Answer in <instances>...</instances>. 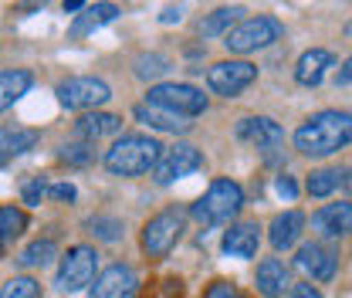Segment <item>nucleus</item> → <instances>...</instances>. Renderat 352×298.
<instances>
[{
    "mask_svg": "<svg viewBox=\"0 0 352 298\" xmlns=\"http://www.w3.org/2000/svg\"><path fill=\"white\" fill-rule=\"evenodd\" d=\"M349 142H352V116L349 112H339V109L315 112L295 132V149L302 156H311V160L332 156V153L346 149Z\"/></svg>",
    "mask_w": 352,
    "mask_h": 298,
    "instance_id": "obj_1",
    "label": "nucleus"
},
{
    "mask_svg": "<svg viewBox=\"0 0 352 298\" xmlns=\"http://www.w3.org/2000/svg\"><path fill=\"white\" fill-rule=\"evenodd\" d=\"M163 146L160 139L153 136H139V132H129L122 139L112 142V149L105 153V170L112 176H142V173H153L156 163L163 160Z\"/></svg>",
    "mask_w": 352,
    "mask_h": 298,
    "instance_id": "obj_2",
    "label": "nucleus"
},
{
    "mask_svg": "<svg viewBox=\"0 0 352 298\" xmlns=\"http://www.w3.org/2000/svg\"><path fill=\"white\" fill-rule=\"evenodd\" d=\"M244 211V190L234 180H214L207 187V193L190 207L193 220H200L204 227H217V224H230L237 213Z\"/></svg>",
    "mask_w": 352,
    "mask_h": 298,
    "instance_id": "obj_3",
    "label": "nucleus"
},
{
    "mask_svg": "<svg viewBox=\"0 0 352 298\" xmlns=\"http://www.w3.org/2000/svg\"><path fill=\"white\" fill-rule=\"evenodd\" d=\"M95 271H98V251L88 248V244H72V248L61 255V261H58L54 288L65 292V295L85 292L88 285L95 281Z\"/></svg>",
    "mask_w": 352,
    "mask_h": 298,
    "instance_id": "obj_4",
    "label": "nucleus"
},
{
    "mask_svg": "<svg viewBox=\"0 0 352 298\" xmlns=\"http://www.w3.org/2000/svg\"><path fill=\"white\" fill-rule=\"evenodd\" d=\"M281 38H285V24L271 14H258V17H244L223 38V44H227L230 54H251V51H261V47L281 41Z\"/></svg>",
    "mask_w": 352,
    "mask_h": 298,
    "instance_id": "obj_5",
    "label": "nucleus"
},
{
    "mask_svg": "<svg viewBox=\"0 0 352 298\" xmlns=\"http://www.w3.org/2000/svg\"><path fill=\"white\" fill-rule=\"evenodd\" d=\"M183 220H186V211H179V207H166L156 217H149L146 227H142V237H139L146 257L160 261V257L170 255L179 241V234H183Z\"/></svg>",
    "mask_w": 352,
    "mask_h": 298,
    "instance_id": "obj_6",
    "label": "nucleus"
},
{
    "mask_svg": "<svg viewBox=\"0 0 352 298\" xmlns=\"http://www.w3.org/2000/svg\"><path fill=\"white\" fill-rule=\"evenodd\" d=\"M146 102H149V105H160V109H166V112H176V116H183V119L207 112V95H204L200 88H193L190 82H163V85H153L146 92Z\"/></svg>",
    "mask_w": 352,
    "mask_h": 298,
    "instance_id": "obj_7",
    "label": "nucleus"
},
{
    "mask_svg": "<svg viewBox=\"0 0 352 298\" xmlns=\"http://www.w3.org/2000/svg\"><path fill=\"white\" fill-rule=\"evenodd\" d=\"M58 102L72 112H88V109H98L112 98V88L105 85L102 78H91V75H78V78H65L61 85L54 88Z\"/></svg>",
    "mask_w": 352,
    "mask_h": 298,
    "instance_id": "obj_8",
    "label": "nucleus"
},
{
    "mask_svg": "<svg viewBox=\"0 0 352 298\" xmlns=\"http://www.w3.org/2000/svg\"><path fill=\"white\" fill-rule=\"evenodd\" d=\"M254 82H258V65H251V61H217L207 72V85L214 88L217 95H223V98L241 95Z\"/></svg>",
    "mask_w": 352,
    "mask_h": 298,
    "instance_id": "obj_9",
    "label": "nucleus"
},
{
    "mask_svg": "<svg viewBox=\"0 0 352 298\" xmlns=\"http://www.w3.org/2000/svg\"><path fill=\"white\" fill-rule=\"evenodd\" d=\"M295 268L308 275L311 281H332L336 268H339V248L325 244V241H308L295 255Z\"/></svg>",
    "mask_w": 352,
    "mask_h": 298,
    "instance_id": "obj_10",
    "label": "nucleus"
},
{
    "mask_svg": "<svg viewBox=\"0 0 352 298\" xmlns=\"http://www.w3.org/2000/svg\"><path fill=\"white\" fill-rule=\"evenodd\" d=\"M204 167V156H200V149L197 146H186V142H179L173 149H166L163 153V160L156 163V170H153V180H156V187H170L176 180H183V176H190V173H197Z\"/></svg>",
    "mask_w": 352,
    "mask_h": 298,
    "instance_id": "obj_11",
    "label": "nucleus"
},
{
    "mask_svg": "<svg viewBox=\"0 0 352 298\" xmlns=\"http://www.w3.org/2000/svg\"><path fill=\"white\" fill-rule=\"evenodd\" d=\"M139 292V275L129 264H109L95 275V285L88 288V298H132Z\"/></svg>",
    "mask_w": 352,
    "mask_h": 298,
    "instance_id": "obj_12",
    "label": "nucleus"
},
{
    "mask_svg": "<svg viewBox=\"0 0 352 298\" xmlns=\"http://www.w3.org/2000/svg\"><path fill=\"white\" fill-rule=\"evenodd\" d=\"M237 139H244V142H251V146H258L261 153H274V149H281L285 146V129L278 126L274 119H267V116H248V119H241L237 123Z\"/></svg>",
    "mask_w": 352,
    "mask_h": 298,
    "instance_id": "obj_13",
    "label": "nucleus"
},
{
    "mask_svg": "<svg viewBox=\"0 0 352 298\" xmlns=\"http://www.w3.org/2000/svg\"><path fill=\"white\" fill-rule=\"evenodd\" d=\"M258 244H261V224L258 220H237V224H230V231H223L220 251L227 257H237V261H251L258 255Z\"/></svg>",
    "mask_w": 352,
    "mask_h": 298,
    "instance_id": "obj_14",
    "label": "nucleus"
},
{
    "mask_svg": "<svg viewBox=\"0 0 352 298\" xmlns=\"http://www.w3.org/2000/svg\"><path fill=\"white\" fill-rule=\"evenodd\" d=\"M311 227H315V234H318L325 244H332V241L346 237V234L352 231V204L349 200L325 204L322 211L311 213Z\"/></svg>",
    "mask_w": 352,
    "mask_h": 298,
    "instance_id": "obj_15",
    "label": "nucleus"
},
{
    "mask_svg": "<svg viewBox=\"0 0 352 298\" xmlns=\"http://www.w3.org/2000/svg\"><path fill=\"white\" fill-rule=\"evenodd\" d=\"M254 285L264 298H285L295 285H292V271L285 268V261L278 257H264L258 264V275H254Z\"/></svg>",
    "mask_w": 352,
    "mask_h": 298,
    "instance_id": "obj_16",
    "label": "nucleus"
},
{
    "mask_svg": "<svg viewBox=\"0 0 352 298\" xmlns=\"http://www.w3.org/2000/svg\"><path fill=\"white\" fill-rule=\"evenodd\" d=\"M329 68H336V54L332 51H325V47H311L305 51L302 58H298V65H295V82L298 85H322V78H325V72Z\"/></svg>",
    "mask_w": 352,
    "mask_h": 298,
    "instance_id": "obj_17",
    "label": "nucleus"
},
{
    "mask_svg": "<svg viewBox=\"0 0 352 298\" xmlns=\"http://www.w3.org/2000/svg\"><path fill=\"white\" fill-rule=\"evenodd\" d=\"M302 231H305V213L302 211H285L278 213L274 220H271V248L274 251H288V248H295L298 244V237H302Z\"/></svg>",
    "mask_w": 352,
    "mask_h": 298,
    "instance_id": "obj_18",
    "label": "nucleus"
},
{
    "mask_svg": "<svg viewBox=\"0 0 352 298\" xmlns=\"http://www.w3.org/2000/svg\"><path fill=\"white\" fill-rule=\"evenodd\" d=\"M119 129H122V119H119V116H112V112H88V116H82V119L75 123V139L95 146L102 136H116Z\"/></svg>",
    "mask_w": 352,
    "mask_h": 298,
    "instance_id": "obj_19",
    "label": "nucleus"
},
{
    "mask_svg": "<svg viewBox=\"0 0 352 298\" xmlns=\"http://www.w3.org/2000/svg\"><path fill=\"white\" fill-rule=\"evenodd\" d=\"M132 116H135L142 126L156 129V132H186V129H190V123H186L183 116L166 112V109H160V105H149V102L135 105V109H132Z\"/></svg>",
    "mask_w": 352,
    "mask_h": 298,
    "instance_id": "obj_20",
    "label": "nucleus"
},
{
    "mask_svg": "<svg viewBox=\"0 0 352 298\" xmlns=\"http://www.w3.org/2000/svg\"><path fill=\"white\" fill-rule=\"evenodd\" d=\"M38 142H41V132H38V129L0 126V153H3L7 160H10V156H24V153H31Z\"/></svg>",
    "mask_w": 352,
    "mask_h": 298,
    "instance_id": "obj_21",
    "label": "nucleus"
},
{
    "mask_svg": "<svg viewBox=\"0 0 352 298\" xmlns=\"http://www.w3.org/2000/svg\"><path fill=\"white\" fill-rule=\"evenodd\" d=\"M34 85V75L28 68H10V72H0V112H7L17 98H24Z\"/></svg>",
    "mask_w": 352,
    "mask_h": 298,
    "instance_id": "obj_22",
    "label": "nucleus"
},
{
    "mask_svg": "<svg viewBox=\"0 0 352 298\" xmlns=\"http://www.w3.org/2000/svg\"><path fill=\"white\" fill-rule=\"evenodd\" d=\"M349 183V170L346 167H325V170H315V173H308V180H305V190H308V197H332L339 187H346Z\"/></svg>",
    "mask_w": 352,
    "mask_h": 298,
    "instance_id": "obj_23",
    "label": "nucleus"
},
{
    "mask_svg": "<svg viewBox=\"0 0 352 298\" xmlns=\"http://www.w3.org/2000/svg\"><path fill=\"white\" fill-rule=\"evenodd\" d=\"M241 14H244V7H217L214 14H207L200 24H197V31L204 34V38H227L237 24H241Z\"/></svg>",
    "mask_w": 352,
    "mask_h": 298,
    "instance_id": "obj_24",
    "label": "nucleus"
},
{
    "mask_svg": "<svg viewBox=\"0 0 352 298\" xmlns=\"http://www.w3.org/2000/svg\"><path fill=\"white\" fill-rule=\"evenodd\" d=\"M116 17H119L116 3H91V7H85V14H78V21L72 24V38H85V34L98 31L102 24H109Z\"/></svg>",
    "mask_w": 352,
    "mask_h": 298,
    "instance_id": "obj_25",
    "label": "nucleus"
},
{
    "mask_svg": "<svg viewBox=\"0 0 352 298\" xmlns=\"http://www.w3.org/2000/svg\"><path fill=\"white\" fill-rule=\"evenodd\" d=\"M24 231H28V213L21 207H14V204H3L0 207V251L10 248Z\"/></svg>",
    "mask_w": 352,
    "mask_h": 298,
    "instance_id": "obj_26",
    "label": "nucleus"
},
{
    "mask_svg": "<svg viewBox=\"0 0 352 298\" xmlns=\"http://www.w3.org/2000/svg\"><path fill=\"white\" fill-rule=\"evenodd\" d=\"M85 227L95 241H105V244H116V241L126 234V224H122L119 217H112V213H95V217H88Z\"/></svg>",
    "mask_w": 352,
    "mask_h": 298,
    "instance_id": "obj_27",
    "label": "nucleus"
},
{
    "mask_svg": "<svg viewBox=\"0 0 352 298\" xmlns=\"http://www.w3.org/2000/svg\"><path fill=\"white\" fill-rule=\"evenodd\" d=\"M54 257H58V244H54L51 237H44V241H31V244L17 255V264H21V268H47Z\"/></svg>",
    "mask_w": 352,
    "mask_h": 298,
    "instance_id": "obj_28",
    "label": "nucleus"
},
{
    "mask_svg": "<svg viewBox=\"0 0 352 298\" xmlns=\"http://www.w3.org/2000/svg\"><path fill=\"white\" fill-rule=\"evenodd\" d=\"M0 298H44L41 281L31 275H14L0 285Z\"/></svg>",
    "mask_w": 352,
    "mask_h": 298,
    "instance_id": "obj_29",
    "label": "nucleus"
},
{
    "mask_svg": "<svg viewBox=\"0 0 352 298\" xmlns=\"http://www.w3.org/2000/svg\"><path fill=\"white\" fill-rule=\"evenodd\" d=\"M166 72H170V58H163V54H156V51H149V54H139V58H135V78H142V82L163 78Z\"/></svg>",
    "mask_w": 352,
    "mask_h": 298,
    "instance_id": "obj_30",
    "label": "nucleus"
},
{
    "mask_svg": "<svg viewBox=\"0 0 352 298\" xmlns=\"http://www.w3.org/2000/svg\"><path fill=\"white\" fill-rule=\"evenodd\" d=\"M58 160L68 163V167H88L95 160V146L91 142H65L58 149Z\"/></svg>",
    "mask_w": 352,
    "mask_h": 298,
    "instance_id": "obj_31",
    "label": "nucleus"
},
{
    "mask_svg": "<svg viewBox=\"0 0 352 298\" xmlns=\"http://www.w3.org/2000/svg\"><path fill=\"white\" fill-rule=\"evenodd\" d=\"M44 193H47V183H44L41 176H38V180H28V183H24V190H21V197H24V204H28V207H41Z\"/></svg>",
    "mask_w": 352,
    "mask_h": 298,
    "instance_id": "obj_32",
    "label": "nucleus"
},
{
    "mask_svg": "<svg viewBox=\"0 0 352 298\" xmlns=\"http://www.w3.org/2000/svg\"><path fill=\"white\" fill-rule=\"evenodd\" d=\"M274 193L281 197V200H298V183H295V176H288V173H281V176H274Z\"/></svg>",
    "mask_w": 352,
    "mask_h": 298,
    "instance_id": "obj_33",
    "label": "nucleus"
},
{
    "mask_svg": "<svg viewBox=\"0 0 352 298\" xmlns=\"http://www.w3.org/2000/svg\"><path fill=\"white\" fill-rule=\"evenodd\" d=\"M47 193H51L54 200H61V204H72V200L78 197V190H75L72 183H51V187H47Z\"/></svg>",
    "mask_w": 352,
    "mask_h": 298,
    "instance_id": "obj_34",
    "label": "nucleus"
},
{
    "mask_svg": "<svg viewBox=\"0 0 352 298\" xmlns=\"http://www.w3.org/2000/svg\"><path fill=\"white\" fill-rule=\"evenodd\" d=\"M207 298H237V288H234L230 281H214V285L207 288Z\"/></svg>",
    "mask_w": 352,
    "mask_h": 298,
    "instance_id": "obj_35",
    "label": "nucleus"
},
{
    "mask_svg": "<svg viewBox=\"0 0 352 298\" xmlns=\"http://www.w3.org/2000/svg\"><path fill=\"white\" fill-rule=\"evenodd\" d=\"M288 298H322V292L311 288V285H295V288L288 292Z\"/></svg>",
    "mask_w": 352,
    "mask_h": 298,
    "instance_id": "obj_36",
    "label": "nucleus"
},
{
    "mask_svg": "<svg viewBox=\"0 0 352 298\" xmlns=\"http://www.w3.org/2000/svg\"><path fill=\"white\" fill-rule=\"evenodd\" d=\"M336 85H352V58L336 72Z\"/></svg>",
    "mask_w": 352,
    "mask_h": 298,
    "instance_id": "obj_37",
    "label": "nucleus"
},
{
    "mask_svg": "<svg viewBox=\"0 0 352 298\" xmlns=\"http://www.w3.org/2000/svg\"><path fill=\"white\" fill-rule=\"evenodd\" d=\"M183 17V7H166L163 14H160V24H176Z\"/></svg>",
    "mask_w": 352,
    "mask_h": 298,
    "instance_id": "obj_38",
    "label": "nucleus"
},
{
    "mask_svg": "<svg viewBox=\"0 0 352 298\" xmlns=\"http://www.w3.org/2000/svg\"><path fill=\"white\" fill-rule=\"evenodd\" d=\"M75 10H85L82 0H65V14H75Z\"/></svg>",
    "mask_w": 352,
    "mask_h": 298,
    "instance_id": "obj_39",
    "label": "nucleus"
},
{
    "mask_svg": "<svg viewBox=\"0 0 352 298\" xmlns=\"http://www.w3.org/2000/svg\"><path fill=\"white\" fill-rule=\"evenodd\" d=\"M3 167H7V156H3V153H0V170H3Z\"/></svg>",
    "mask_w": 352,
    "mask_h": 298,
    "instance_id": "obj_40",
    "label": "nucleus"
},
{
    "mask_svg": "<svg viewBox=\"0 0 352 298\" xmlns=\"http://www.w3.org/2000/svg\"><path fill=\"white\" fill-rule=\"evenodd\" d=\"M346 34H352V21H349V24H346Z\"/></svg>",
    "mask_w": 352,
    "mask_h": 298,
    "instance_id": "obj_41",
    "label": "nucleus"
},
{
    "mask_svg": "<svg viewBox=\"0 0 352 298\" xmlns=\"http://www.w3.org/2000/svg\"><path fill=\"white\" fill-rule=\"evenodd\" d=\"M346 187H349V190H352V176H349V183H346Z\"/></svg>",
    "mask_w": 352,
    "mask_h": 298,
    "instance_id": "obj_42",
    "label": "nucleus"
}]
</instances>
